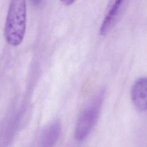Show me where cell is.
<instances>
[{"label": "cell", "instance_id": "2", "mask_svg": "<svg viewBox=\"0 0 147 147\" xmlns=\"http://www.w3.org/2000/svg\"><path fill=\"white\" fill-rule=\"evenodd\" d=\"M103 96L104 91H99L82 111L75 129V138L77 141L85 140L95 125L99 118Z\"/></svg>", "mask_w": 147, "mask_h": 147}, {"label": "cell", "instance_id": "6", "mask_svg": "<svg viewBox=\"0 0 147 147\" xmlns=\"http://www.w3.org/2000/svg\"><path fill=\"white\" fill-rule=\"evenodd\" d=\"M75 1H70V0H67V1H62V2L65 5H67V6H68V5H71L72 3H74Z\"/></svg>", "mask_w": 147, "mask_h": 147}, {"label": "cell", "instance_id": "3", "mask_svg": "<svg viewBox=\"0 0 147 147\" xmlns=\"http://www.w3.org/2000/svg\"><path fill=\"white\" fill-rule=\"evenodd\" d=\"M147 80L145 76L137 79L131 90V99L135 108L139 111L146 110Z\"/></svg>", "mask_w": 147, "mask_h": 147}, {"label": "cell", "instance_id": "1", "mask_svg": "<svg viewBox=\"0 0 147 147\" xmlns=\"http://www.w3.org/2000/svg\"><path fill=\"white\" fill-rule=\"evenodd\" d=\"M26 6L25 1L10 2L6 17L4 34L11 45L18 46L22 41L26 31Z\"/></svg>", "mask_w": 147, "mask_h": 147}, {"label": "cell", "instance_id": "4", "mask_svg": "<svg viewBox=\"0 0 147 147\" xmlns=\"http://www.w3.org/2000/svg\"><path fill=\"white\" fill-rule=\"evenodd\" d=\"M125 3L124 1L121 0L113 2L100 27L99 33L100 35L107 34L113 28L123 12Z\"/></svg>", "mask_w": 147, "mask_h": 147}, {"label": "cell", "instance_id": "5", "mask_svg": "<svg viewBox=\"0 0 147 147\" xmlns=\"http://www.w3.org/2000/svg\"><path fill=\"white\" fill-rule=\"evenodd\" d=\"M61 131L60 123L53 121L46 126L39 136V147H54L59 139Z\"/></svg>", "mask_w": 147, "mask_h": 147}]
</instances>
